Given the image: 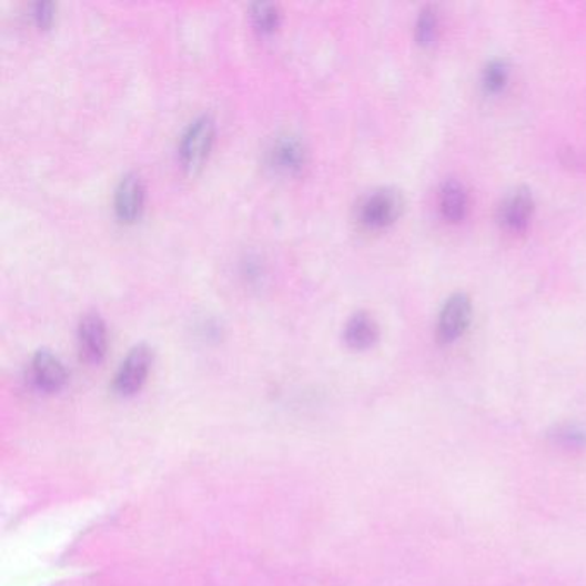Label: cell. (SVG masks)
<instances>
[{"mask_svg":"<svg viewBox=\"0 0 586 586\" xmlns=\"http://www.w3.org/2000/svg\"><path fill=\"white\" fill-rule=\"evenodd\" d=\"M33 18L40 28H49L55 18V4L53 2H39L33 6Z\"/></svg>","mask_w":586,"mask_h":586,"instance_id":"9a60e30c","label":"cell"},{"mask_svg":"<svg viewBox=\"0 0 586 586\" xmlns=\"http://www.w3.org/2000/svg\"><path fill=\"white\" fill-rule=\"evenodd\" d=\"M306 162V150L296 137L275 138L266 150V164L279 174H297Z\"/></svg>","mask_w":586,"mask_h":586,"instance_id":"277c9868","label":"cell"},{"mask_svg":"<svg viewBox=\"0 0 586 586\" xmlns=\"http://www.w3.org/2000/svg\"><path fill=\"white\" fill-rule=\"evenodd\" d=\"M215 138V122L209 114L194 119L181 137L180 155L184 168L199 171L212 150Z\"/></svg>","mask_w":586,"mask_h":586,"instance_id":"6da1fadb","label":"cell"},{"mask_svg":"<svg viewBox=\"0 0 586 586\" xmlns=\"http://www.w3.org/2000/svg\"><path fill=\"white\" fill-rule=\"evenodd\" d=\"M403 210V199L391 188L373 191L360 206V221L370 229H382L393 224Z\"/></svg>","mask_w":586,"mask_h":586,"instance_id":"3957f363","label":"cell"},{"mask_svg":"<svg viewBox=\"0 0 586 586\" xmlns=\"http://www.w3.org/2000/svg\"><path fill=\"white\" fill-rule=\"evenodd\" d=\"M532 212V194L526 190H516L504 200L501 206V221L511 231H522L528 225Z\"/></svg>","mask_w":586,"mask_h":586,"instance_id":"9c48e42d","label":"cell"},{"mask_svg":"<svg viewBox=\"0 0 586 586\" xmlns=\"http://www.w3.org/2000/svg\"><path fill=\"white\" fill-rule=\"evenodd\" d=\"M469 322V301L465 296H454L447 301L438 320L442 340L454 341L465 332Z\"/></svg>","mask_w":586,"mask_h":586,"instance_id":"ba28073f","label":"cell"},{"mask_svg":"<svg viewBox=\"0 0 586 586\" xmlns=\"http://www.w3.org/2000/svg\"><path fill=\"white\" fill-rule=\"evenodd\" d=\"M435 31H437V20H435L434 12L423 11L418 20V40L422 43H432L435 39Z\"/></svg>","mask_w":586,"mask_h":586,"instance_id":"5bb4252c","label":"cell"},{"mask_svg":"<svg viewBox=\"0 0 586 586\" xmlns=\"http://www.w3.org/2000/svg\"><path fill=\"white\" fill-rule=\"evenodd\" d=\"M378 337V327L368 313H354L344 327V341L353 350H368Z\"/></svg>","mask_w":586,"mask_h":586,"instance_id":"30bf717a","label":"cell"},{"mask_svg":"<svg viewBox=\"0 0 586 586\" xmlns=\"http://www.w3.org/2000/svg\"><path fill=\"white\" fill-rule=\"evenodd\" d=\"M250 16L253 27L262 34L274 33L282 20L281 8L274 2H256L250 8Z\"/></svg>","mask_w":586,"mask_h":586,"instance_id":"7c38bea8","label":"cell"},{"mask_svg":"<svg viewBox=\"0 0 586 586\" xmlns=\"http://www.w3.org/2000/svg\"><path fill=\"white\" fill-rule=\"evenodd\" d=\"M145 205V186L140 175L130 172L119 181L114 193V210L119 221L134 222Z\"/></svg>","mask_w":586,"mask_h":586,"instance_id":"5b68a950","label":"cell"},{"mask_svg":"<svg viewBox=\"0 0 586 586\" xmlns=\"http://www.w3.org/2000/svg\"><path fill=\"white\" fill-rule=\"evenodd\" d=\"M81 356L88 363H100L107 353V327L99 313H87L78 327Z\"/></svg>","mask_w":586,"mask_h":586,"instance_id":"8992f818","label":"cell"},{"mask_svg":"<svg viewBox=\"0 0 586 586\" xmlns=\"http://www.w3.org/2000/svg\"><path fill=\"white\" fill-rule=\"evenodd\" d=\"M466 205V193L463 188L457 183H449L444 186L441 193V210L444 213V218L449 221L456 222L465 218Z\"/></svg>","mask_w":586,"mask_h":586,"instance_id":"8fae6325","label":"cell"},{"mask_svg":"<svg viewBox=\"0 0 586 586\" xmlns=\"http://www.w3.org/2000/svg\"><path fill=\"white\" fill-rule=\"evenodd\" d=\"M506 65L499 64V62L488 65L487 71H485V87H487V90H491V92H499L501 88L506 84Z\"/></svg>","mask_w":586,"mask_h":586,"instance_id":"4fadbf2b","label":"cell"},{"mask_svg":"<svg viewBox=\"0 0 586 586\" xmlns=\"http://www.w3.org/2000/svg\"><path fill=\"white\" fill-rule=\"evenodd\" d=\"M153 353L146 344H138L122 360L114 378V391L122 397L134 396L143 387L152 366Z\"/></svg>","mask_w":586,"mask_h":586,"instance_id":"7a4b0ae2","label":"cell"},{"mask_svg":"<svg viewBox=\"0 0 586 586\" xmlns=\"http://www.w3.org/2000/svg\"><path fill=\"white\" fill-rule=\"evenodd\" d=\"M31 377L43 393H59L68 382V372L58 356L43 350L31 360Z\"/></svg>","mask_w":586,"mask_h":586,"instance_id":"52a82bcc","label":"cell"}]
</instances>
